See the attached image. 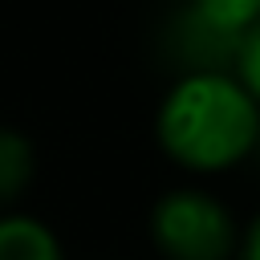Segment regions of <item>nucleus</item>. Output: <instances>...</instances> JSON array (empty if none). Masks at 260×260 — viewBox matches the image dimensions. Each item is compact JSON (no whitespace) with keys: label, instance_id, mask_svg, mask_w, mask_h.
<instances>
[{"label":"nucleus","instance_id":"obj_3","mask_svg":"<svg viewBox=\"0 0 260 260\" xmlns=\"http://www.w3.org/2000/svg\"><path fill=\"white\" fill-rule=\"evenodd\" d=\"M0 260H65V252L41 219L0 215Z\"/></svg>","mask_w":260,"mask_h":260},{"label":"nucleus","instance_id":"obj_7","mask_svg":"<svg viewBox=\"0 0 260 260\" xmlns=\"http://www.w3.org/2000/svg\"><path fill=\"white\" fill-rule=\"evenodd\" d=\"M236 248H240V260H260V215L248 223V232H244V240Z\"/></svg>","mask_w":260,"mask_h":260},{"label":"nucleus","instance_id":"obj_4","mask_svg":"<svg viewBox=\"0 0 260 260\" xmlns=\"http://www.w3.org/2000/svg\"><path fill=\"white\" fill-rule=\"evenodd\" d=\"M191 16L203 32L240 41V32L260 20V0H191Z\"/></svg>","mask_w":260,"mask_h":260},{"label":"nucleus","instance_id":"obj_8","mask_svg":"<svg viewBox=\"0 0 260 260\" xmlns=\"http://www.w3.org/2000/svg\"><path fill=\"white\" fill-rule=\"evenodd\" d=\"M256 146H260V138H256Z\"/></svg>","mask_w":260,"mask_h":260},{"label":"nucleus","instance_id":"obj_5","mask_svg":"<svg viewBox=\"0 0 260 260\" xmlns=\"http://www.w3.org/2000/svg\"><path fill=\"white\" fill-rule=\"evenodd\" d=\"M32 171H37V154L28 138L0 126V207L24 195V187L32 183Z\"/></svg>","mask_w":260,"mask_h":260},{"label":"nucleus","instance_id":"obj_6","mask_svg":"<svg viewBox=\"0 0 260 260\" xmlns=\"http://www.w3.org/2000/svg\"><path fill=\"white\" fill-rule=\"evenodd\" d=\"M236 69H240V85L256 98V106H260V20L252 24V28H244L240 32V45H236Z\"/></svg>","mask_w":260,"mask_h":260},{"label":"nucleus","instance_id":"obj_1","mask_svg":"<svg viewBox=\"0 0 260 260\" xmlns=\"http://www.w3.org/2000/svg\"><path fill=\"white\" fill-rule=\"evenodd\" d=\"M158 146L187 171H228L256 150L260 106L219 69H195L179 77L158 106Z\"/></svg>","mask_w":260,"mask_h":260},{"label":"nucleus","instance_id":"obj_2","mask_svg":"<svg viewBox=\"0 0 260 260\" xmlns=\"http://www.w3.org/2000/svg\"><path fill=\"white\" fill-rule=\"evenodd\" d=\"M150 240L167 260H232L236 223L228 207L195 187L167 191L150 211Z\"/></svg>","mask_w":260,"mask_h":260}]
</instances>
